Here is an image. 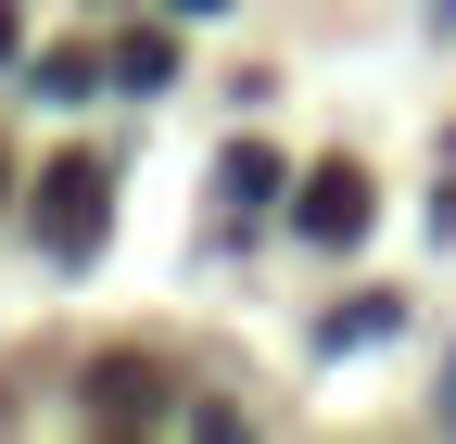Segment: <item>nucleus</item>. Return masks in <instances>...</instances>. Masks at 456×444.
Segmentation results:
<instances>
[{
  "instance_id": "f257e3e1",
  "label": "nucleus",
  "mask_w": 456,
  "mask_h": 444,
  "mask_svg": "<svg viewBox=\"0 0 456 444\" xmlns=\"http://www.w3.org/2000/svg\"><path fill=\"white\" fill-rule=\"evenodd\" d=\"M368 216H380V191L355 178V165H317V178L292 191V229H305L317 254H355V242H368Z\"/></svg>"
},
{
  "instance_id": "f03ea898",
  "label": "nucleus",
  "mask_w": 456,
  "mask_h": 444,
  "mask_svg": "<svg viewBox=\"0 0 456 444\" xmlns=\"http://www.w3.org/2000/svg\"><path fill=\"white\" fill-rule=\"evenodd\" d=\"M38 242H51V254L102 242V165H89V152H64V165H51V191H38Z\"/></svg>"
},
{
  "instance_id": "7ed1b4c3",
  "label": "nucleus",
  "mask_w": 456,
  "mask_h": 444,
  "mask_svg": "<svg viewBox=\"0 0 456 444\" xmlns=\"http://www.w3.org/2000/svg\"><path fill=\"white\" fill-rule=\"evenodd\" d=\"M77 407H89V419H127V432H140V419H165V394H152V368H140V356L89 368V394H77Z\"/></svg>"
},
{
  "instance_id": "20e7f679",
  "label": "nucleus",
  "mask_w": 456,
  "mask_h": 444,
  "mask_svg": "<svg viewBox=\"0 0 456 444\" xmlns=\"http://www.w3.org/2000/svg\"><path fill=\"white\" fill-rule=\"evenodd\" d=\"M114 89H178V38H165V26H127V38H114Z\"/></svg>"
},
{
  "instance_id": "39448f33",
  "label": "nucleus",
  "mask_w": 456,
  "mask_h": 444,
  "mask_svg": "<svg viewBox=\"0 0 456 444\" xmlns=\"http://www.w3.org/2000/svg\"><path fill=\"white\" fill-rule=\"evenodd\" d=\"M228 203H279V152L266 140H228Z\"/></svg>"
},
{
  "instance_id": "423d86ee",
  "label": "nucleus",
  "mask_w": 456,
  "mask_h": 444,
  "mask_svg": "<svg viewBox=\"0 0 456 444\" xmlns=\"http://www.w3.org/2000/svg\"><path fill=\"white\" fill-rule=\"evenodd\" d=\"M89 77H102V64H89V51H38V89H51V102H77Z\"/></svg>"
},
{
  "instance_id": "0eeeda50",
  "label": "nucleus",
  "mask_w": 456,
  "mask_h": 444,
  "mask_svg": "<svg viewBox=\"0 0 456 444\" xmlns=\"http://www.w3.org/2000/svg\"><path fill=\"white\" fill-rule=\"evenodd\" d=\"M13 51H26V13H13V0H0V64H13Z\"/></svg>"
},
{
  "instance_id": "6e6552de",
  "label": "nucleus",
  "mask_w": 456,
  "mask_h": 444,
  "mask_svg": "<svg viewBox=\"0 0 456 444\" xmlns=\"http://www.w3.org/2000/svg\"><path fill=\"white\" fill-rule=\"evenodd\" d=\"M178 13H228V0H178Z\"/></svg>"
},
{
  "instance_id": "1a4fd4ad",
  "label": "nucleus",
  "mask_w": 456,
  "mask_h": 444,
  "mask_svg": "<svg viewBox=\"0 0 456 444\" xmlns=\"http://www.w3.org/2000/svg\"><path fill=\"white\" fill-rule=\"evenodd\" d=\"M444 419H456V394H444Z\"/></svg>"
}]
</instances>
